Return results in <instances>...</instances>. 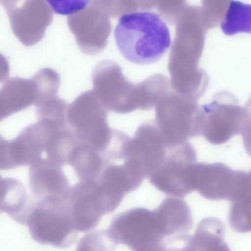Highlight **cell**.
Here are the masks:
<instances>
[{
	"instance_id": "14",
	"label": "cell",
	"mask_w": 251,
	"mask_h": 251,
	"mask_svg": "<svg viewBox=\"0 0 251 251\" xmlns=\"http://www.w3.org/2000/svg\"><path fill=\"white\" fill-rule=\"evenodd\" d=\"M0 190V211L18 223L26 226L36 199L28 194L20 180L15 178L1 177Z\"/></svg>"
},
{
	"instance_id": "19",
	"label": "cell",
	"mask_w": 251,
	"mask_h": 251,
	"mask_svg": "<svg viewBox=\"0 0 251 251\" xmlns=\"http://www.w3.org/2000/svg\"><path fill=\"white\" fill-rule=\"evenodd\" d=\"M75 134L68 126L50 133L46 152L48 159L61 165L69 164L71 155L77 145Z\"/></svg>"
},
{
	"instance_id": "23",
	"label": "cell",
	"mask_w": 251,
	"mask_h": 251,
	"mask_svg": "<svg viewBox=\"0 0 251 251\" xmlns=\"http://www.w3.org/2000/svg\"><path fill=\"white\" fill-rule=\"evenodd\" d=\"M245 107L249 113V114L251 115V97L248 100Z\"/></svg>"
},
{
	"instance_id": "4",
	"label": "cell",
	"mask_w": 251,
	"mask_h": 251,
	"mask_svg": "<svg viewBox=\"0 0 251 251\" xmlns=\"http://www.w3.org/2000/svg\"><path fill=\"white\" fill-rule=\"evenodd\" d=\"M193 182L195 190L202 197L212 201L233 202L251 191L247 172L232 170L222 163H196Z\"/></svg>"
},
{
	"instance_id": "12",
	"label": "cell",
	"mask_w": 251,
	"mask_h": 251,
	"mask_svg": "<svg viewBox=\"0 0 251 251\" xmlns=\"http://www.w3.org/2000/svg\"><path fill=\"white\" fill-rule=\"evenodd\" d=\"M28 181L31 194L36 200L67 199L71 188L62 166L48 158H41L29 166Z\"/></svg>"
},
{
	"instance_id": "18",
	"label": "cell",
	"mask_w": 251,
	"mask_h": 251,
	"mask_svg": "<svg viewBox=\"0 0 251 251\" xmlns=\"http://www.w3.org/2000/svg\"><path fill=\"white\" fill-rule=\"evenodd\" d=\"M219 25L227 35L251 33V5L228 0Z\"/></svg>"
},
{
	"instance_id": "21",
	"label": "cell",
	"mask_w": 251,
	"mask_h": 251,
	"mask_svg": "<svg viewBox=\"0 0 251 251\" xmlns=\"http://www.w3.org/2000/svg\"><path fill=\"white\" fill-rule=\"evenodd\" d=\"M113 244L106 230L85 234L79 241L76 251H113Z\"/></svg>"
},
{
	"instance_id": "15",
	"label": "cell",
	"mask_w": 251,
	"mask_h": 251,
	"mask_svg": "<svg viewBox=\"0 0 251 251\" xmlns=\"http://www.w3.org/2000/svg\"><path fill=\"white\" fill-rule=\"evenodd\" d=\"M225 226L218 218L207 217L198 225L186 251H231L224 237Z\"/></svg>"
},
{
	"instance_id": "16",
	"label": "cell",
	"mask_w": 251,
	"mask_h": 251,
	"mask_svg": "<svg viewBox=\"0 0 251 251\" xmlns=\"http://www.w3.org/2000/svg\"><path fill=\"white\" fill-rule=\"evenodd\" d=\"M110 162L93 148L77 144L69 164L79 181H91L97 179Z\"/></svg>"
},
{
	"instance_id": "13",
	"label": "cell",
	"mask_w": 251,
	"mask_h": 251,
	"mask_svg": "<svg viewBox=\"0 0 251 251\" xmlns=\"http://www.w3.org/2000/svg\"><path fill=\"white\" fill-rule=\"evenodd\" d=\"M37 98L36 85L33 78H9L3 84L0 92V121L32 104L35 105Z\"/></svg>"
},
{
	"instance_id": "22",
	"label": "cell",
	"mask_w": 251,
	"mask_h": 251,
	"mask_svg": "<svg viewBox=\"0 0 251 251\" xmlns=\"http://www.w3.org/2000/svg\"><path fill=\"white\" fill-rule=\"evenodd\" d=\"M248 118L241 134L245 149L251 157V115L248 112Z\"/></svg>"
},
{
	"instance_id": "20",
	"label": "cell",
	"mask_w": 251,
	"mask_h": 251,
	"mask_svg": "<svg viewBox=\"0 0 251 251\" xmlns=\"http://www.w3.org/2000/svg\"><path fill=\"white\" fill-rule=\"evenodd\" d=\"M228 222L232 229L238 232L251 231V191L241 199L232 202Z\"/></svg>"
},
{
	"instance_id": "2",
	"label": "cell",
	"mask_w": 251,
	"mask_h": 251,
	"mask_svg": "<svg viewBox=\"0 0 251 251\" xmlns=\"http://www.w3.org/2000/svg\"><path fill=\"white\" fill-rule=\"evenodd\" d=\"M26 226L33 239L40 244L65 249L76 241L77 231L67 199L37 200Z\"/></svg>"
},
{
	"instance_id": "10",
	"label": "cell",
	"mask_w": 251,
	"mask_h": 251,
	"mask_svg": "<svg viewBox=\"0 0 251 251\" xmlns=\"http://www.w3.org/2000/svg\"><path fill=\"white\" fill-rule=\"evenodd\" d=\"M202 112L193 105H163L156 111L155 123L168 147L201 136Z\"/></svg>"
},
{
	"instance_id": "6",
	"label": "cell",
	"mask_w": 251,
	"mask_h": 251,
	"mask_svg": "<svg viewBox=\"0 0 251 251\" xmlns=\"http://www.w3.org/2000/svg\"><path fill=\"white\" fill-rule=\"evenodd\" d=\"M197 153L187 141L168 147L166 156L160 167L148 178L159 191L173 197H183L194 191L193 172Z\"/></svg>"
},
{
	"instance_id": "17",
	"label": "cell",
	"mask_w": 251,
	"mask_h": 251,
	"mask_svg": "<svg viewBox=\"0 0 251 251\" xmlns=\"http://www.w3.org/2000/svg\"><path fill=\"white\" fill-rule=\"evenodd\" d=\"M68 103L57 96L35 105L37 121L45 125L50 132L69 126L67 113Z\"/></svg>"
},
{
	"instance_id": "7",
	"label": "cell",
	"mask_w": 251,
	"mask_h": 251,
	"mask_svg": "<svg viewBox=\"0 0 251 251\" xmlns=\"http://www.w3.org/2000/svg\"><path fill=\"white\" fill-rule=\"evenodd\" d=\"M167 149L155 122H146L138 126L133 137L126 136L122 146L123 162L149 177L162 164Z\"/></svg>"
},
{
	"instance_id": "8",
	"label": "cell",
	"mask_w": 251,
	"mask_h": 251,
	"mask_svg": "<svg viewBox=\"0 0 251 251\" xmlns=\"http://www.w3.org/2000/svg\"><path fill=\"white\" fill-rule=\"evenodd\" d=\"M8 15L11 29L19 40L26 46H33L44 37L47 27L52 23V11L47 1L0 0Z\"/></svg>"
},
{
	"instance_id": "5",
	"label": "cell",
	"mask_w": 251,
	"mask_h": 251,
	"mask_svg": "<svg viewBox=\"0 0 251 251\" xmlns=\"http://www.w3.org/2000/svg\"><path fill=\"white\" fill-rule=\"evenodd\" d=\"M201 111V136L213 145L224 144L241 134L248 117L245 107L239 105L235 97L226 91L218 93Z\"/></svg>"
},
{
	"instance_id": "1",
	"label": "cell",
	"mask_w": 251,
	"mask_h": 251,
	"mask_svg": "<svg viewBox=\"0 0 251 251\" xmlns=\"http://www.w3.org/2000/svg\"><path fill=\"white\" fill-rule=\"evenodd\" d=\"M114 35L122 56L139 65L157 62L172 44L167 25L159 15L153 11L122 15L115 27Z\"/></svg>"
},
{
	"instance_id": "3",
	"label": "cell",
	"mask_w": 251,
	"mask_h": 251,
	"mask_svg": "<svg viewBox=\"0 0 251 251\" xmlns=\"http://www.w3.org/2000/svg\"><path fill=\"white\" fill-rule=\"evenodd\" d=\"M67 118L78 144L102 154L108 148L114 129L107 122V111L93 90L85 91L69 105Z\"/></svg>"
},
{
	"instance_id": "11",
	"label": "cell",
	"mask_w": 251,
	"mask_h": 251,
	"mask_svg": "<svg viewBox=\"0 0 251 251\" xmlns=\"http://www.w3.org/2000/svg\"><path fill=\"white\" fill-rule=\"evenodd\" d=\"M95 0H90L84 8L70 14L68 25L81 51L96 54L105 46L109 24Z\"/></svg>"
},
{
	"instance_id": "9",
	"label": "cell",
	"mask_w": 251,
	"mask_h": 251,
	"mask_svg": "<svg viewBox=\"0 0 251 251\" xmlns=\"http://www.w3.org/2000/svg\"><path fill=\"white\" fill-rule=\"evenodd\" d=\"M50 135L49 129L37 121L23 128L13 139L7 140L1 136L0 169L32 165L41 158Z\"/></svg>"
}]
</instances>
